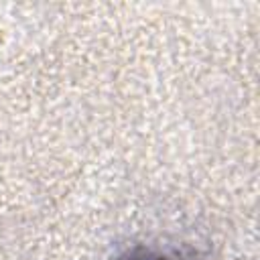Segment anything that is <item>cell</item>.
Returning <instances> with one entry per match:
<instances>
[{
	"label": "cell",
	"instance_id": "6da1fadb",
	"mask_svg": "<svg viewBox=\"0 0 260 260\" xmlns=\"http://www.w3.org/2000/svg\"><path fill=\"white\" fill-rule=\"evenodd\" d=\"M118 260H193V258H185L183 254L162 252V250H154V248H134V250H128L126 254H122Z\"/></svg>",
	"mask_w": 260,
	"mask_h": 260
}]
</instances>
